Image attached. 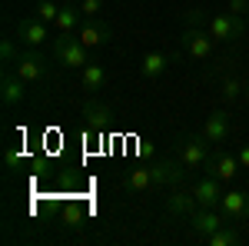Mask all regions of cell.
Listing matches in <instances>:
<instances>
[{
  "label": "cell",
  "mask_w": 249,
  "mask_h": 246,
  "mask_svg": "<svg viewBox=\"0 0 249 246\" xmlns=\"http://www.w3.org/2000/svg\"><path fill=\"white\" fill-rule=\"evenodd\" d=\"M53 60H57L60 67L83 70L93 57H90V47L80 37H73V34H57V37H53Z\"/></svg>",
  "instance_id": "cell-1"
},
{
  "label": "cell",
  "mask_w": 249,
  "mask_h": 246,
  "mask_svg": "<svg viewBox=\"0 0 249 246\" xmlns=\"http://www.w3.org/2000/svg\"><path fill=\"white\" fill-rule=\"evenodd\" d=\"M246 17H236L232 10H219V14H206V30L216 43H232L246 34Z\"/></svg>",
  "instance_id": "cell-2"
},
{
  "label": "cell",
  "mask_w": 249,
  "mask_h": 246,
  "mask_svg": "<svg viewBox=\"0 0 249 246\" xmlns=\"http://www.w3.org/2000/svg\"><path fill=\"white\" fill-rule=\"evenodd\" d=\"M210 140L203 136V133H186V136H179V143H176V156L183 160V167L186 170H203L206 167V160H210Z\"/></svg>",
  "instance_id": "cell-3"
},
{
  "label": "cell",
  "mask_w": 249,
  "mask_h": 246,
  "mask_svg": "<svg viewBox=\"0 0 249 246\" xmlns=\"http://www.w3.org/2000/svg\"><path fill=\"white\" fill-rule=\"evenodd\" d=\"M213 43H216V40L210 37L206 27H193V23H186L183 34H179V47L186 50L190 60H210L213 57Z\"/></svg>",
  "instance_id": "cell-4"
},
{
  "label": "cell",
  "mask_w": 249,
  "mask_h": 246,
  "mask_svg": "<svg viewBox=\"0 0 249 246\" xmlns=\"http://www.w3.org/2000/svg\"><path fill=\"white\" fill-rule=\"evenodd\" d=\"M14 70H17V74L23 76L30 87H37V83H43V80H47V57L40 54L37 47H27V50H20Z\"/></svg>",
  "instance_id": "cell-5"
},
{
  "label": "cell",
  "mask_w": 249,
  "mask_h": 246,
  "mask_svg": "<svg viewBox=\"0 0 249 246\" xmlns=\"http://www.w3.org/2000/svg\"><path fill=\"white\" fill-rule=\"evenodd\" d=\"M186 223H190V233H193V236H199V240H206L210 233H216L219 227H226L230 220H226V216H223L219 209H210V207H196V209L190 213V216H186Z\"/></svg>",
  "instance_id": "cell-6"
},
{
  "label": "cell",
  "mask_w": 249,
  "mask_h": 246,
  "mask_svg": "<svg viewBox=\"0 0 249 246\" xmlns=\"http://www.w3.org/2000/svg\"><path fill=\"white\" fill-rule=\"evenodd\" d=\"M80 114H83L87 127H90L93 133H103L107 127H110V123H113V116H116V114H113V107H110L107 100H100V94L90 96V100L80 107Z\"/></svg>",
  "instance_id": "cell-7"
},
{
  "label": "cell",
  "mask_w": 249,
  "mask_h": 246,
  "mask_svg": "<svg viewBox=\"0 0 249 246\" xmlns=\"http://www.w3.org/2000/svg\"><path fill=\"white\" fill-rule=\"evenodd\" d=\"M190 189L193 196H196V203L199 207H210V209H219V203H223V180H216V176H199V180H190Z\"/></svg>",
  "instance_id": "cell-8"
},
{
  "label": "cell",
  "mask_w": 249,
  "mask_h": 246,
  "mask_svg": "<svg viewBox=\"0 0 249 246\" xmlns=\"http://www.w3.org/2000/svg\"><path fill=\"white\" fill-rule=\"evenodd\" d=\"M203 170L210 173V176H216V180H223V183H232L243 167H239V156H232V153H226V150H213Z\"/></svg>",
  "instance_id": "cell-9"
},
{
  "label": "cell",
  "mask_w": 249,
  "mask_h": 246,
  "mask_svg": "<svg viewBox=\"0 0 249 246\" xmlns=\"http://www.w3.org/2000/svg\"><path fill=\"white\" fill-rule=\"evenodd\" d=\"M23 96H27V80H23L14 67H7V70H3V80H0V100H3V107L14 110V107L23 103Z\"/></svg>",
  "instance_id": "cell-10"
},
{
  "label": "cell",
  "mask_w": 249,
  "mask_h": 246,
  "mask_svg": "<svg viewBox=\"0 0 249 246\" xmlns=\"http://www.w3.org/2000/svg\"><path fill=\"white\" fill-rule=\"evenodd\" d=\"M77 37L90 47V50H96V47H107L110 40H113V27L107 23V20H96V17H87L83 23H80Z\"/></svg>",
  "instance_id": "cell-11"
},
{
  "label": "cell",
  "mask_w": 249,
  "mask_h": 246,
  "mask_svg": "<svg viewBox=\"0 0 249 246\" xmlns=\"http://www.w3.org/2000/svg\"><path fill=\"white\" fill-rule=\"evenodd\" d=\"M17 37H20V43L23 47H47V43H53V37L47 34V23L40 17H23L17 23Z\"/></svg>",
  "instance_id": "cell-12"
},
{
  "label": "cell",
  "mask_w": 249,
  "mask_h": 246,
  "mask_svg": "<svg viewBox=\"0 0 249 246\" xmlns=\"http://www.w3.org/2000/svg\"><path fill=\"white\" fill-rule=\"evenodd\" d=\"M203 136L210 140L213 147H219V143H226L232 136V116L226 110H213L206 116V123H203Z\"/></svg>",
  "instance_id": "cell-13"
},
{
  "label": "cell",
  "mask_w": 249,
  "mask_h": 246,
  "mask_svg": "<svg viewBox=\"0 0 249 246\" xmlns=\"http://www.w3.org/2000/svg\"><path fill=\"white\" fill-rule=\"evenodd\" d=\"M196 207H199V203H196V196H193L190 183H183V187H170V196H166V216H179V220H186Z\"/></svg>",
  "instance_id": "cell-14"
},
{
  "label": "cell",
  "mask_w": 249,
  "mask_h": 246,
  "mask_svg": "<svg viewBox=\"0 0 249 246\" xmlns=\"http://www.w3.org/2000/svg\"><path fill=\"white\" fill-rule=\"evenodd\" d=\"M219 213H223V216H226L230 223L249 220V193H243V189H230V193H223Z\"/></svg>",
  "instance_id": "cell-15"
},
{
  "label": "cell",
  "mask_w": 249,
  "mask_h": 246,
  "mask_svg": "<svg viewBox=\"0 0 249 246\" xmlns=\"http://www.w3.org/2000/svg\"><path fill=\"white\" fill-rule=\"evenodd\" d=\"M170 63H173V57L166 50H150V54L140 57V76L143 80H163L166 70H170Z\"/></svg>",
  "instance_id": "cell-16"
},
{
  "label": "cell",
  "mask_w": 249,
  "mask_h": 246,
  "mask_svg": "<svg viewBox=\"0 0 249 246\" xmlns=\"http://www.w3.org/2000/svg\"><path fill=\"white\" fill-rule=\"evenodd\" d=\"M107 87V70L100 60H90L83 70H80V90H87V96H96Z\"/></svg>",
  "instance_id": "cell-17"
},
{
  "label": "cell",
  "mask_w": 249,
  "mask_h": 246,
  "mask_svg": "<svg viewBox=\"0 0 249 246\" xmlns=\"http://www.w3.org/2000/svg\"><path fill=\"white\" fill-rule=\"evenodd\" d=\"M243 96H249V80H243L236 74H226L223 83H219V100L223 103H239Z\"/></svg>",
  "instance_id": "cell-18"
},
{
  "label": "cell",
  "mask_w": 249,
  "mask_h": 246,
  "mask_svg": "<svg viewBox=\"0 0 249 246\" xmlns=\"http://www.w3.org/2000/svg\"><path fill=\"white\" fill-rule=\"evenodd\" d=\"M80 23H83V14H80V7L77 3H63L60 7V17H57V34H77L80 30Z\"/></svg>",
  "instance_id": "cell-19"
},
{
  "label": "cell",
  "mask_w": 249,
  "mask_h": 246,
  "mask_svg": "<svg viewBox=\"0 0 249 246\" xmlns=\"http://www.w3.org/2000/svg\"><path fill=\"white\" fill-rule=\"evenodd\" d=\"M123 187L126 193H146V189H153V176H150V167H136L123 176Z\"/></svg>",
  "instance_id": "cell-20"
},
{
  "label": "cell",
  "mask_w": 249,
  "mask_h": 246,
  "mask_svg": "<svg viewBox=\"0 0 249 246\" xmlns=\"http://www.w3.org/2000/svg\"><path fill=\"white\" fill-rule=\"evenodd\" d=\"M236 243H243V236L236 233V229L226 223V227H219L216 233H210L206 236V246H236Z\"/></svg>",
  "instance_id": "cell-21"
},
{
  "label": "cell",
  "mask_w": 249,
  "mask_h": 246,
  "mask_svg": "<svg viewBox=\"0 0 249 246\" xmlns=\"http://www.w3.org/2000/svg\"><path fill=\"white\" fill-rule=\"evenodd\" d=\"M34 17H40L43 23H57V17H60V3H57V0H37V7H34Z\"/></svg>",
  "instance_id": "cell-22"
},
{
  "label": "cell",
  "mask_w": 249,
  "mask_h": 246,
  "mask_svg": "<svg viewBox=\"0 0 249 246\" xmlns=\"http://www.w3.org/2000/svg\"><path fill=\"white\" fill-rule=\"evenodd\" d=\"M17 57H20V50L14 47V40L7 37L3 43H0V60H3V67H14V63H17Z\"/></svg>",
  "instance_id": "cell-23"
},
{
  "label": "cell",
  "mask_w": 249,
  "mask_h": 246,
  "mask_svg": "<svg viewBox=\"0 0 249 246\" xmlns=\"http://www.w3.org/2000/svg\"><path fill=\"white\" fill-rule=\"evenodd\" d=\"M77 7H80V14H83V17H100V10H103V0H80Z\"/></svg>",
  "instance_id": "cell-24"
},
{
  "label": "cell",
  "mask_w": 249,
  "mask_h": 246,
  "mask_svg": "<svg viewBox=\"0 0 249 246\" xmlns=\"http://www.w3.org/2000/svg\"><path fill=\"white\" fill-rule=\"evenodd\" d=\"M3 163H7V170H20V150L7 147V150H3Z\"/></svg>",
  "instance_id": "cell-25"
},
{
  "label": "cell",
  "mask_w": 249,
  "mask_h": 246,
  "mask_svg": "<svg viewBox=\"0 0 249 246\" xmlns=\"http://www.w3.org/2000/svg\"><path fill=\"white\" fill-rule=\"evenodd\" d=\"M230 10L236 17H249V0H230Z\"/></svg>",
  "instance_id": "cell-26"
},
{
  "label": "cell",
  "mask_w": 249,
  "mask_h": 246,
  "mask_svg": "<svg viewBox=\"0 0 249 246\" xmlns=\"http://www.w3.org/2000/svg\"><path fill=\"white\" fill-rule=\"evenodd\" d=\"M236 156H239V167H243V170H249V143H239Z\"/></svg>",
  "instance_id": "cell-27"
},
{
  "label": "cell",
  "mask_w": 249,
  "mask_h": 246,
  "mask_svg": "<svg viewBox=\"0 0 249 246\" xmlns=\"http://www.w3.org/2000/svg\"><path fill=\"white\" fill-rule=\"evenodd\" d=\"M63 3H80V0H63Z\"/></svg>",
  "instance_id": "cell-28"
},
{
  "label": "cell",
  "mask_w": 249,
  "mask_h": 246,
  "mask_svg": "<svg viewBox=\"0 0 249 246\" xmlns=\"http://www.w3.org/2000/svg\"><path fill=\"white\" fill-rule=\"evenodd\" d=\"M246 23H249V17H246Z\"/></svg>",
  "instance_id": "cell-29"
}]
</instances>
